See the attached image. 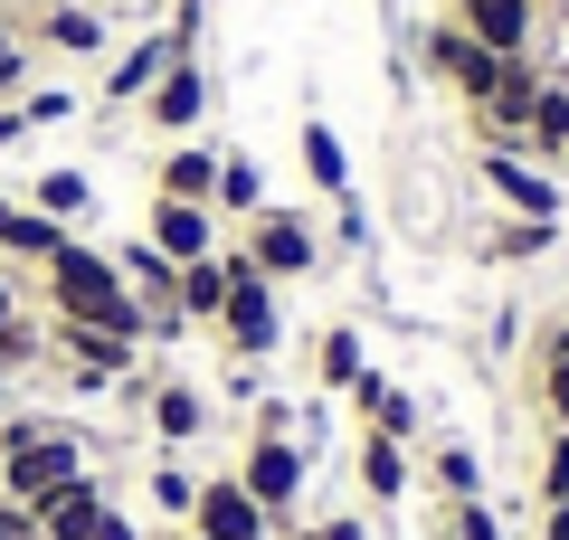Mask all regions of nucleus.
Returning a JSON list of instances; mask_svg holds the SVG:
<instances>
[{"instance_id": "obj_5", "label": "nucleus", "mask_w": 569, "mask_h": 540, "mask_svg": "<svg viewBox=\"0 0 569 540\" xmlns=\"http://www.w3.org/2000/svg\"><path fill=\"white\" fill-rule=\"evenodd\" d=\"M305 464H313V456H305L295 437H247V464H238V483L257 493V512L276 521V540L295 531V502H305Z\"/></svg>"}, {"instance_id": "obj_38", "label": "nucleus", "mask_w": 569, "mask_h": 540, "mask_svg": "<svg viewBox=\"0 0 569 540\" xmlns=\"http://www.w3.org/2000/svg\"><path fill=\"white\" fill-rule=\"evenodd\" d=\"M10 313H20V284H10V266H0V322H10Z\"/></svg>"}, {"instance_id": "obj_14", "label": "nucleus", "mask_w": 569, "mask_h": 540, "mask_svg": "<svg viewBox=\"0 0 569 540\" xmlns=\"http://www.w3.org/2000/svg\"><path fill=\"white\" fill-rule=\"evenodd\" d=\"M142 238L162 247L171 266H190V257H219V209H190V200H152V228Z\"/></svg>"}, {"instance_id": "obj_40", "label": "nucleus", "mask_w": 569, "mask_h": 540, "mask_svg": "<svg viewBox=\"0 0 569 540\" xmlns=\"http://www.w3.org/2000/svg\"><path fill=\"white\" fill-rule=\"evenodd\" d=\"M171 540H200V531H171Z\"/></svg>"}, {"instance_id": "obj_2", "label": "nucleus", "mask_w": 569, "mask_h": 540, "mask_svg": "<svg viewBox=\"0 0 569 540\" xmlns=\"http://www.w3.org/2000/svg\"><path fill=\"white\" fill-rule=\"evenodd\" d=\"M86 474V437L67 418H10L0 427V502H48Z\"/></svg>"}, {"instance_id": "obj_22", "label": "nucleus", "mask_w": 569, "mask_h": 540, "mask_svg": "<svg viewBox=\"0 0 569 540\" xmlns=\"http://www.w3.org/2000/svg\"><path fill=\"white\" fill-rule=\"evenodd\" d=\"M67 114H77V96H67V86H29V96H10V104H0V142L39 133V123H67Z\"/></svg>"}, {"instance_id": "obj_8", "label": "nucleus", "mask_w": 569, "mask_h": 540, "mask_svg": "<svg viewBox=\"0 0 569 540\" xmlns=\"http://www.w3.org/2000/svg\"><path fill=\"white\" fill-rule=\"evenodd\" d=\"M171 58H200V48H190L171 20H162V29H142V39L123 48L114 67H104V104H114V114H123V104H142L152 86H162V67H171Z\"/></svg>"}, {"instance_id": "obj_41", "label": "nucleus", "mask_w": 569, "mask_h": 540, "mask_svg": "<svg viewBox=\"0 0 569 540\" xmlns=\"http://www.w3.org/2000/svg\"><path fill=\"white\" fill-rule=\"evenodd\" d=\"M541 10H560V0H541Z\"/></svg>"}, {"instance_id": "obj_32", "label": "nucleus", "mask_w": 569, "mask_h": 540, "mask_svg": "<svg viewBox=\"0 0 569 540\" xmlns=\"http://www.w3.org/2000/svg\"><path fill=\"white\" fill-rule=\"evenodd\" d=\"M190 493H200V483H190L181 464H152V502H162L171 521H190Z\"/></svg>"}, {"instance_id": "obj_36", "label": "nucleus", "mask_w": 569, "mask_h": 540, "mask_svg": "<svg viewBox=\"0 0 569 540\" xmlns=\"http://www.w3.org/2000/svg\"><path fill=\"white\" fill-rule=\"evenodd\" d=\"M96 540H142V521H133V512H114V502H104V521H96Z\"/></svg>"}, {"instance_id": "obj_28", "label": "nucleus", "mask_w": 569, "mask_h": 540, "mask_svg": "<svg viewBox=\"0 0 569 540\" xmlns=\"http://www.w3.org/2000/svg\"><path fill=\"white\" fill-rule=\"evenodd\" d=\"M86 200H96V180H86V171H39V190H29V209H48L58 228H77Z\"/></svg>"}, {"instance_id": "obj_17", "label": "nucleus", "mask_w": 569, "mask_h": 540, "mask_svg": "<svg viewBox=\"0 0 569 540\" xmlns=\"http://www.w3.org/2000/svg\"><path fill=\"white\" fill-rule=\"evenodd\" d=\"M351 408H361V427H380V437H418V399H408V389H389L380 370H361V380H351Z\"/></svg>"}, {"instance_id": "obj_6", "label": "nucleus", "mask_w": 569, "mask_h": 540, "mask_svg": "<svg viewBox=\"0 0 569 540\" xmlns=\"http://www.w3.org/2000/svg\"><path fill=\"white\" fill-rule=\"evenodd\" d=\"M418 48H427V77H447L466 104H485V96H493V77H503V58H493L485 39H466L456 20H427V39H418Z\"/></svg>"}, {"instance_id": "obj_3", "label": "nucleus", "mask_w": 569, "mask_h": 540, "mask_svg": "<svg viewBox=\"0 0 569 540\" xmlns=\"http://www.w3.org/2000/svg\"><path fill=\"white\" fill-rule=\"evenodd\" d=\"M219 257H228V303H219V322H209V332H219L238 360H266V351L284 341V294L247 266V247H219Z\"/></svg>"}, {"instance_id": "obj_16", "label": "nucleus", "mask_w": 569, "mask_h": 540, "mask_svg": "<svg viewBox=\"0 0 569 540\" xmlns=\"http://www.w3.org/2000/svg\"><path fill=\"white\" fill-rule=\"evenodd\" d=\"M295 152H305V180L323 190V200H351V152H342V133H332L323 114H313L305 133H295Z\"/></svg>"}, {"instance_id": "obj_21", "label": "nucleus", "mask_w": 569, "mask_h": 540, "mask_svg": "<svg viewBox=\"0 0 569 540\" xmlns=\"http://www.w3.org/2000/svg\"><path fill=\"white\" fill-rule=\"evenodd\" d=\"M361 493L370 502H399L408 493V446L380 437V427H361Z\"/></svg>"}, {"instance_id": "obj_10", "label": "nucleus", "mask_w": 569, "mask_h": 540, "mask_svg": "<svg viewBox=\"0 0 569 540\" xmlns=\"http://www.w3.org/2000/svg\"><path fill=\"white\" fill-rule=\"evenodd\" d=\"M475 171H485V190L512 209V219H560V209H569L560 180H550L541 161H522V152H493V142H485V161H475Z\"/></svg>"}, {"instance_id": "obj_11", "label": "nucleus", "mask_w": 569, "mask_h": 540, "mask_svg": "<svg viewBox=\"0 0 569 540\" xmlns=\"http://www.w3.org/2000/svg\"><path fill=\"white\" fill-rule=\"evenodd\" d=\"M20 39H29V48H67V58H104V39H114V29H104L96 0H39Z\"/></svg>"}, {"instance_id": "obj_1", "label": "nucleus", "mask_w": 569, "mask_h": 540, "mask_svg": "<svg viewBox=\"0 0 569 540\" xmlns=\"http://www.w3.org/2000/svg\"><path fill=\"white\" fill-rule=\"evenodd\" d=\"M39 276H48V322H96V332H123V341H142V303L123 294V266L104 257V247L67 238L58 257L39 266Z\"/></svg>"}, {"instance_id": "obj_29", "label": "nucleus", "mask_w": 569, "mask_h": 540, "mask_svg": "<svg viewBox=\"0 0 569 540\" xmlns=\"http://www.w3.org/2000/svg\"><path fill=\"white\" fill-rule=\"evenodd\" d=\"M39 351H48V322H29V313L0 322V380H10V370H29Z\"/></svg>"}, {"instance_id": "obj_30", "label": "nucleus", "mask_w": 569, "mask_h": 540, "mask_svg": "<svg viewBox=\"0 0 569 540\" xmlns=\"http://www.w3.org/2000/svg\"><path fill=\"white\" fill-rule=\"evenodd\" d=\"M541 502H569V427H550L541 446Z\"/></svg>"}, {"instance_id": "obj_31", "label": "nucleus", "mask_w": 569, "mask_h": 540, "mask_svg": "<svg viewBox=\"0 0 569 540\" xmlns=\"http://www.w3.org/2000/svg\"><path fill=\"white\" fill-rule=\"evenodd\" d=\"M10 96H29V39L20 29H0V104Z\"/></svg>"}, {"instance_id": "obj_25", "label": "nucleus", "mask_w": 569, "mask_h": 540, "mask_svg": "<svg viewBox=\"0 0 569 540\" xmlns=\"http://www.w3.org/2000/svg\"><path fill=\"white\" fill-rule=\"evenodd\" d=\"M361 370H370V351H361V332H351V322H332V332H323V351H313V380H323L332 399H342V389L361 380Z\"/></svg>"}, {"instance_id": "obj_35", "label": "nucleus", "mask_w": 569, "mask_h": 540, "mask_svg": "<svg viewBox=\"0 0 569 540\" xmlns=\"http://www.w3.org/2000/svg\"><path fill=\"white\" fill-rule=\"evenodd\" d=\"M0 540H39V521H29V502H0Z\"/></svg>"}, {"instance_id": "obj_15", "label": "nucleus", "mask_w": 569, "mask_h": 540, "mask_svg": "<svg viewBox=\"0 0 569 540\" xmlns=\"http://www.w3.org/2000/svg\"><path fill=\"white\" fill-rule=\"evenodd\" d=\"M209 190H219V152H209V142H171L162 171H152V200H190V209H209Z\"/></svg>"}, {"instance_id": "obj_33", "label": "nucleus", "mask_w": 569, "mask_h": 540, "mask_svg": "<svg viewBox=\"0 0 569 540\" xmlns=\"http://www.w3.org/2000/svg\"><path fill=\"white\" fill-rule=\"evenodd\" d=\"M447 531L456 540H503V521H493V502H447Z\"/></svg>"}, {"instance_id": "obj_34", "label": "nucleus", "mask_w": 569, "mask_h": 540, "mask_svg": "<svg viewBox=\"0 0 569 540\" xmlns=\"http://www.w3.org/2000/svg\"><path fill=\"white\" fill-rule=\"evenodd\" d=\"M284 540H370V531H361V521H351V512H332V521H295V531H284Z\"/></svg>"}, {"instance_id": "obj_37", "label": "nucleus", "mask_w": 569, "mask_h": 540, "mask_svg": "<svg viewBox=\"0 0 569 540\" xmlns=\"http://www.w3.org/2000/svg\"><path fill=\"white\" fill-rule=\"evenodd\" d=\"M541 540H569V502H550V512H541Z\"/></svg>"}, {"instance_id": "obj_24", "label": "nucleus", "mask_w": 569, "mask_h": 540, "mask_svg": "<svg viewBox=\"0 0 569 540\" xmlns=\"http://www.w3.org/2000/svg\"><path fill=\"white\" fill-rule=\"evenodd\" d=\"M550 247H560V219H503L485 238V257L493 266H531V257H550Z\"/></svg>"}, {"instance_id": "obj_27", "label": "nucleus", "mask_w": 569, "mask_h": 540, "mask_svg": "<svg viewBox=\"0 0 569 540\" xmlns=\"http://www.w3.org/2000/svg\"><path fill=\"white\" fill-rule=\"evenodd\" d=\"M541 418L550 427H569V322H550V341H541Z\"/></svg>"}, {"instance_id": "obj_18", "label": "nucleus", "mask_w": 569, "mask_h": 540, "mask_svg": "<svg viewBox=\"0 0 569 540\" xmlns=\"http://www.w3.org/2000/svg\"><path fill=\"white\" fill-rule=\"evenodd\" d=\"M171 303H181V322H219V303H228V257H190L181 266V284H171Z\"/></svg>"}, {"instance_id": "obj_12", "label": "nucleus", "mask_w": 569, "mask_h": 540, "mask_svg": "<svg viewBox=\"0 0 569 540\" xmlns=\"http://www.w3.org/2000/svg\"><path fill=\"white\" fill-rule=\"evenodd\" d=\"M200 114H209V67L200 58H171L162 86L142 96V123H152V133H190Z\"/></svg>"}, {"instance_id": "obj_9", "label": "nucleus", "mask_w": 569, "mask_h": 540, "mask_svg": "<svg viewBox=\"0 0 569 540\" xmlns=\"http://www.w3.org/2000/svg\"><path fill=\"white\" fill-rule=\"evenodd\" d=\"M456 29L493 58H541V0H456Z\"/></svg>"}, {"instance_id": "obj_23", "label": "nucleus", "mask_w": 569, "mask_h": 540, "mask_svg": "<svg viewBox=\"0 0 569 540\" xmlns=\"http://www.w3.org/2000/svg\"><path fill=\"white\" fill-rule=\"evenodd\" d=\"M209 209H219V219H257V209H266V180H257L247 152H219V190H209Z\"/></svg>"}, {"instance_id": "obj_39", "label": "nucleus", "mask_w": 569, "mask_h": 540, "mask_svg": "<svg viewBox=\"0 0 569 540\" xmlns=\"http://www.w3.org/2000/svg\"><path fill=\"white\" fill-rule=\"evenodd\" d=\"M10 209H20V200H0V228H10Z\"/></svg>"}, {"instance_id": "obj_19", "label": "nucleus", "mask_w": 569, "mask_h": 540, "mask_svg": "<svg viewBox=\"0 0 569 540\" xmlns=\"http://www.w3.org/2000/svg\"><path fill=\"white\" fill-rule=\"evenodd\" d=\"M67 238H77V228H58L48 209H10V228H0V257H10V266H48Z\"/></svg>"}, {"instance_id": "obj_13", "label": "nucleus", "mask_w": 569, "mask_h": 540, "mask_svg": "<svg viewBox=\"0 0 569 540\" xmlns=\"http://www.w3.org/2000/svg\"><path fill=\"white\" fill-rule=\"evenodd\" d=\"M104 474H77V483H58L48 502H29V521H39V540H96V521H104Z\"/></svg>"}, {"instance_id": "obj_4", "label": "nucleus", "mask_w": 569, "mask_h": 540, "mask_svg": "<svg viewBox=\"0 0 569 540\" xmlns=\"http://www.w3.org/2000/svg\"><path fill=\"white\" fill-rule=\"evenodd\" d=\"M238 247H247V266H257L266 284H295V276H313V266H323V238H313V219H305V209H276V200L247 219V238H238Z\"/></svg>"}, {"instance_id": "obj_26", "label": "nucleus", "mask_w": 569, "mask_h": 540, "mask_svg": "<svg viewBox=\"0 0 569 540\" xmlns=\"http://www.w3.org/2000/svg\"><path fill=\"white\" fill-rule=\"evenodd\" d=\"M427 483L447 502H485V456H475V446H437V456H427Z\"/></svg>"}, {"instance_id": "obj_20", "label": "nucleus", "mask_w": 569, "mask_h": 540, "mask_svg": "<svg viewBox=\"0 0 569 540\" xmlns=\"http://www.w3.org/2000/svg\"><path fill=\"white\" fill-rule=\"evenodd\" d=\"M200 427H209V399H200L190 380H162V389H152V437H162V446H190Z\"/></svg>"}, {"instance_id": "obj_7", "label": "nucleus", "mask_w": 569, "mask_h": 540, "mask_svg": "<svg viewBox=\"0 0 569 540\" xmlns=\"http://www.w3.org/2000/svg\"><path fill=\"white\" fill-rule=\"evenodd\" d=\"M181 531H200V540H276V521L257 512V493H247L238 474H209L200 493H190V521Z\"/></svg>"}]
</instances>
